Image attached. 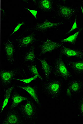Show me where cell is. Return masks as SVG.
Segmentation results:
<instances>
[{"label":"cell","instance_id":"obj_1","mask_svg":"<svg viewBox=\"0 0 83 124\" xmlns=\"http://www.w3.org/2000/svg\"><path fill=\"white\" fill-rule=\"evenodd\" d=\"M41 80L40 93L49 99L61 101L66 82L60 79L51 77H44Z\"/></svg>","mask_w":83,"mask_h":124},{"label":"cell","instance_id":"obj_2","mask_svg":"<svg viewBox=\"0 0 83 124\" xmlns=\"http://www.w3.org/2000/svg\"><path fill=\"white\" fill-rule=\"evenodd\" d=\"M25 102L17 107L26 124H37L42 109L32 98L29 97Z\"/></svg>","mask_w":83,"mask_h":124},{"label":"cell","instance_id":"obj_3","mask_svg":"<svg viewBox=\"0 0 83 124\" xmlns=\"http://www.w3.org/2000/svg\"><path fill=\"white\" fill-rule=\"evenodd\" d=\"M0 87L3 91L11 86L13 82L19 78L27 75L26 70L23 65H18L7 69L0 68Z\"/></svg>","mask_w":83,"mask_h":124},{"label":"cell","instance_id":"obj_4","mask_svg":"<svg viewBox=\"0 0 83 124\" xmlns=\"http://www.w3.org/2000/svg\"><path fill=\"white\" fill-rule=\"evenodd\" d=\"M53 74L54 77L61 79L65 82L74 76L69 69L64 59V56L58 53L57 57L53 60Z\"/></svg>","mask_w":83,"mask_h":124},{"label":"cell","instance_id":"obj_5","mask_svg":"<svg viewBox=\"0 0 83 124\" xmlns=\"http://www.w3.org/2000/svg\"><path fill=\"white\" fill-rule=\"evenodd\" d=\"M64 22L60 21L56 23H53L49 19H46L41 23H37L32 27L24 30L22 35L29 32L34 31L37 33H41L46 37V33L48 31L53 29H57L60 25L62 24Z\"/></svg>","mask_w":83,"mask_h":124},{"label":"cell","instance_id":"obj_6","mask_svg":"<svg viewBox=\"0 0 83 124\" xmlns=\"http://www.w3.org/2000/svg\"><path fill=\"white\" fill-rule=\"evenodd\" d=\"M63 45V44L57 41H54L50 38L46 37L45 39L40 41L36 45V48L39 50L38 56L43 57L46 54L57 51Z\"/></svg>","mask_w":83,"mask_h":124},{"label":"cell","instance_id":"obj_7","mask_svg":"<svg viewBox=\"0 0 83 124\" xmlns=\"http://www.w3.org/2000/svg\"><path fill=\"white\" fill-rule=\"evenodd\" d=\"M4 47L5 56V62L7 65H13L17 62L15 54L17 49L15 39L11 38L0 42Z\"/></svg>","mask_w":83,"mask_h":124},{"label":"cell","instance_id":"obj_8","mask_svg":"<svg viewBox=\"0 0 83 124\" xmlns=\"http://www.w3.org/2000/svg\"><path fill=\"white\" fill-rule=\"evenodd\" d=\"M37 33L34 31L27 35H22L15 39L17 44V49L20 50L29 48L35 44H37L41 40L37 38Z\"/></svg>","mask_w":83,"mask_h":124},{"label":"cell","instance_id":"obj_9","mask_svg":"<svg viewBox=\"0 0 83 124\" xmlns=\"http://www.w3.org/2000/svg\"><path fill=\"white\" fill-rule=\"evenodd\" d=\"M1 124H26L17 108H8Z\"/></svg>","mask_w":83,"mask_h":124},{"label":"cell","instance_id":"obj_10","mask_svg":"<svg viewBox=\"0 0 83 124\" xmlns=\"http://www.w3.org/2000/svg\"><path fill=\"white\" fill-rule=\"evenodd\" d=\"M74 12L72 8L60 4L59 3L56 6L51 18L61 20L64 23V21L68 20V18L73 15Z\"/></svg>","mask_w":83,"mask_h":124},{"label":"cell","instance_id":"obj_11","mask_svg":"<svg viewBox=\"0 0 83 124\" xmlns=\"http://www.w3.org/2000/svg\"><path fill=\"white\" fill-rule=\"evenodd\" d=\"M32 1L36 9L43 13L54 12L56 6L60 3L59 1L50 0H34Z\"/></svg>","mask_w":83,"mask_h":124},{"label":"cell","instance_id":"obj_12","mask_svg":"<svg viewBox=\"0 0 83 124\" xmlns=\"http://www.w3.org/2000/svg\"><path fill=\"white\" fill-rule=\"evenodd\" d=\"M67 66L74 77L83 78V58L65 60Z\"/></svg>","mask_w":83,"mask_h":124},{"label":"cell","instance_id":"obj_13","mask_svg":"<svg viewBox=\"0 0 83 124\" xmlns=\"http://www.w3.org/2000/svg\"><path fill=\"white\" fill-rule=\"evenodd\" d=\"M65 83L72 91L76 99L83 94V78L74 77Z\"/></svg>","mask_w":83,"mask_h":124},{"label":"cell","instance_id":"obj_14","mask_svg":"<svg viewBox=\"0 0 83 124\" xmlns=\"http://www.w3.org/2000/svg\"><path fill=\"white\" fill-rule=\"evenodd\" d=\"M18 88L23 90L27 93L37 103V105L42 109L43 107V104L41 101V94L40 91L38 90L37 86L29 84L24 85H18Z\"/></svg>","mask_w":83,"mask_h":124},{"label":"cell","instance_id":"obj_15","mask_svg":"<svg viewBox=\"0 0 83 124\" xmlns=\"http://www.w3.org/2000/svg\"><path fill=\"white\" fill-rule=\"evenodd\" d=\"M57 51L58 53L67 57H74L76 59L83 58V51L81 49L62 45Z\"/></svg>","mask_w":83,"mask_h":124},{"label":"cell","instance_id":"obj_16","mask_svg":"<svg viewBox=\"0 0 83 124\" xmlns=\"http://www.w3.org/2000/svg\"><path fill=\"white\" fill-rule=\"evenodd\" d=\"M37 44H35L32 46L22 55L21 58L22 65L26 66L28 64L37 61L38 60V56L35 52Z\"/></svg>","mask_w":83,"mask_h":124},{"label":"cell","instance_id":"obj_17","mask_svg":"<svg viewBox=\"0 0 83 124\" xmlns=\"http://www.w3.org/2000/svg\"><path fill=\"white\" fill-rule=\"evenodd\" d=\"M40 63V67L43 72L44 77L47 78L50 77L53 74V68L52 64L50 63L47 57L44 56L38 59Z\"/></svg>","mask_w":83,"mask_h":124},{"label":"cell","instance_id":"obj_18","mask_svg":"<svg viewBox=\"0 0 83 124\" xmlns=\"http://www.w3.org/2000/svg\"><path fill=\"white\" fill-rule=\"evenodd\" d=\"M16 88L13 90L11 95L10 99L11 103L9 108H15L24 101L28 99L29 97H25L20 93Z\"/></svg>","mask_w":83,"mask_h":124},{"label":"cell","instance_id":"obj_19","mask_svg":"<svg viewBox=\"0 0 83 124\" xmlns=\"http://www.w3.org/2000/svg\"><path fill=\"white\" fill-rule=\"evenodd\" d=\"M76 100L72 91L65 83L63 96L61 101L63 102L66 105L74 106Z\"/></svg>","mask_w":83,"mask_h":124},{"label":"cell","instance_id":"obj_20","mask_svg":"<svg viewBox=\"0 0 83 124\" xmlns=\"http://www.w3.org/2000/svg\"><path fill=\"white\" fill-rule=\"evenodd\" d=\"M18 85L17 84L14 83L11 86L3 91V101L1 108V113L2 112L9 103L13 90L16 88H18Z\"/></svg>","mask_w":83,"mask_h":124},{"label":"cell","instance_id":"obj_21","mask_svg":"<svg viewBox=\"0 0 83 124\" xmlns=\"http://www.w3.org/2000/svg\"><path fill=\"white\" fill-rule=\"evenodd\" d=\"M28 69V73L30 77L37 75L39 77V79H43L38 72L37 67V61L28 64L26 66Z\"/></svg>","mask_w":83,"mask_h":124},{"label":"cell","instance_id":"obj_22","mask_svg":"<svg viewBox=\"0 0 83 124\" xmlns=\"http://www.w3.org/2000/svg\"><path fill=\"white\" fill-rule=\"evenodd\" d=\"M81 31L82 29L80 30H79L75 33L69 36L66 38L58 39L57 40V41L62 44L66 43L74 44Z\"/></svg>","mask_w":83,"mask_h":124},{"label":"cell","instance_id":"obj_23","mask_svg":"<svg viewBox=\"0 0 83 124\" xmlns=\"http://www.w3.org/2000/svg\"><path fill=\"white\" fill-rule=\"evenodd\" d=\"M74 107L76 108L79 116L83 119V94L76 99Z\"/></svg>","mask_w":83,"mask_h":124},{"label":"cell","instance_id":"obj_24","mask_svg":"<svg viewBox=\"0 0 83 124\" xmlns=\"http://www.w3.org/2000/svg\"><path fill=\"white\" fill-rule=\"evenodd\" d=\"M39 79V77L37 75H35L33 76L30 77L29 78H18L16 79V80L18 81L23 83L25 84H29L35 80L36 79Z\"/></svg>","mask_w":83,"mask_h":124},{"label":"cell","instance_id":"obj_25","mask_svg":"<svg viewBox=\"0 0 83 124\" xmlns=\"http://www.w3.org/2000/svg\"><path fill=\"white\" fill-rule=\"evenodd\" d=\"M25 24V22H22L19 23L18 24L16 25V26L14 28L13 31L12 32V33L9 36V37H11L14 34H15L20 29V28L22 26L24 25Z\"/></svg>","mask_w":83,"mask_h":124},{"label":"cell","instance_id":"obj_26","mask_svg":"<svg viewBox=\"0 0 83 124\" xmlns=\"http://www.w3.org/2000/svg\"><path fill=\"white\" fill-rule=\"evenodd\" d=\"M25 9L29 11L31 14L35 18V19H37V15L38 12L37 10L27 8H25Z\"/></svg>","mask_w":83,"mask_h":124},{"label":"cell","instance_id":"obj_27","mask_svg":"<svg viewBox=\"0 0 83 124\" xmlns=\"http://www.w3.org/2000/svg\"><path fill=\"white\" fill-rule=\"evenodd\" d=\"M77 27V20L76 19V18L75 19L74 23L73 24L72 27L71 28L70 30L68 32V34H69L70 33L72 32L76 29Z\"/></svg>","mask_w":83,"mask_h":124},{"label":"cell","instance_id":"obj_28","mask_svg":"<svg viewBox=\"0 0 83 124\" xmlns=\"http://www.w3.org/2000/svg\"><path fill=\"white\" fill-rule=\"evenodd\" d=\"M0 9H1V11H1V13H0V14H1V15H0V16H1V17L0 18H1V20H1L2 21L4 19L6 16L7 13L6 11L2 8H1Z\"/></svg>","mask_w":83,"mask_h":124},{"label":"cell","instance_id":"obj_29","mask_svg":"<svg viewBox=\"0 0 83 124\" xmlns=\"http://www.w3.org/2000/svg\"><path fill=\"white\" fill-rule=\"evenodd\" d=\"M80 8H81V11H82L83 15V8L82 6H81Z\"/></svg>","mask_w":83,"mask_h":124}]
</instances>
